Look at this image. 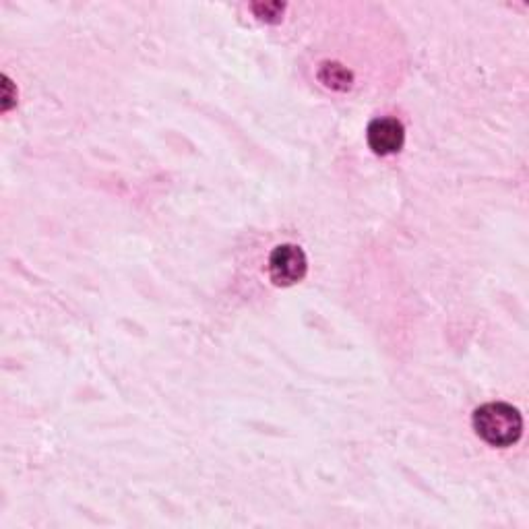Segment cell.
<instances>
[{"mask_svg": "<svg viewBox=\"0 0 529 529\" xmlns=\"http://www.w3.org/2000/svg\"><path fill=\"white\" fill-rule=\"evenodd\" d=\"M308 271V261L300 246L282 244L277 246L269 259L271 282L275 286H294L302 282Z\"/></svg>", "mask_w": 529, "mask_h": 529, "instance_id": "obj_2", "label": "cell"}, {"mask_svg": "<svg viewBox=\"0 0 529 529\" xmlns=\"http://www.w3.org/2000/svg\"><path fill=\"white\" fill-rule=\"evenodd\" d=\"M327 67V71H335V73H339L341 75V83H346V87L350 85V73H344V69H341L339 65H325ZM335 81H337V75H333V77H329V79H325V83L327 85H333L335 87Z\"/></svg>", "mask_w": 529, "mask_h": 529, "instance_id": "obj_4", "label": "cell"}, {"mask_svg": "<svg viewBox=\"0 0 529 529\" xmlns=\"http://www.w3.org/2000/svg\"><path fill=\"white\" fill-rule=\"evenodd\" d=\"M368 145L377 155L401 151L406 141V129L397 118H377L368 124Z\"/></svg>", "mask_w": 529, "mask_h": 529, "instance_id": "obj_3", "label": "cell"}, {"mask_svg": "<svg viewBox=\"0 0 529 529\" xmlns=\"http://www.w3.org/2000/svg\"><path fill=\"white\" fill-rule=\"evenodd\" d=\"M474 428L478 437L492 447H511L523 434V418L509 403H486L474 412Z\"/></svg>", "mask_w": 529, "mask_h": 529, "instance_id": "obj_1", "label": "cell"}]
</instances>
